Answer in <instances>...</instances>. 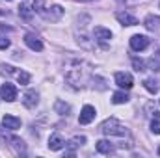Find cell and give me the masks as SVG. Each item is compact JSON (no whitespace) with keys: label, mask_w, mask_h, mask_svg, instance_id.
I'll return each instance as SVG.
<instances>
[{"label":"cell","mask_w":160,"mask_h":158,"mask_svg":"<svg viewBox=\"0 0 160 158\" xmlns=\"http://www.w3.org/2000/svg\"><path fill=\"white\" fill-rule=\"evenodd\" d=\"M130 47H132V50L142 52V50H145V48L149 47V37L136 34V36H132V37H130Z\"/></svg>","instance_id":"cell-4"},{"label":"cell","mask_w":160,"mask_h":158,"mask_svg":"<svg viewBox=\"0 0 160 158\" xmlns=\"http://www.w3.org/2000/svg\"><path fill=\"white\" fill-rule=\"evenodd\" d=\"M157 153H158V156H160V147H158V151H157Z\"/></svg>","instance_id":"cell-28"},{"label":"cell","mask_w":160,"mask_h":158,"mask_svg":"<svg viewBox=\"0 0 160 158\" xmlns=\"http://www.w3.org/2000/svg\"><path fill=\"white\" fill-rule=\"evenodd\" d=\"M95 119V108L93 106H84L82 108V112H80V117H78V123L80 125H89L91 121Z\"/></svg>","instance_id":"cell-7"},{"label":"cell","mask_w":160,"mask_h":158,"mask_svg":"<svg viewBox=\"0 0 160 158\" xmlns=\"http://www.w3.org/2000/svg\"><path fill=\"white\" fill-rule=\"evenodd\" d=\"M143 86H145V89H147L149 93H158V89H160V80L147 78L145 82H143Z\"/></svg>","instance_id":"cell-14"},{"label":"cell","mask_w":160,"mask_h":158,"mask_svg":"<svg viewBox=\"0 0 160 158\" xmlns=\"http://www.w3.org/2000/svg\"><path fill=\"white\" fill-rule=\"evenodd\" d=\"M101 132L102 134H106V136H119V138H123V136H127L128 134V130H127V126L125 125H121L118 119H106L102 125H101Z\"/></svg>","instance_id":"cell-1"},{"label":"cell","mask_w":160,"mask_h":158,"mask_svg":"<svg viewBox=\"0 0 160 158\" xmlns=\"http://www.w3.org/2000/svg\"><path fill=\"white\" fill-rule=\"evenodd\" d=\"M97 153H101V155H112L114 153V145L110 141H106V140H101V141H97Z\"/></svg>","instance_id":"cell-13"},{"label":"cell","mask_w":160,"mask_h":158,"mask_svg":"<svg viewBox=\"0 0 160 158\" xmlns=\"http://www.w3.org/2000/svg\"><path fill=\"white\" fill-rule=\"evenodd\" d=\"M127 101H128V95H127V93H123V91L114 93V97H112V102H114V104H125Z\"/></svg>","instance_id":"cell-19"},{"label":"cell","mask_w":160,"mask_h":158,"mask_svg":"<svg viewBox=\"0 0 160 158\" xmlns=\"http://www.w3.org/2000/svg\"><path fill=\"white\" fill-rule=\"evenodd\" d=\"M0 95H2V99H4V101L13 102V101L17 99V87H15L13 84L6 82V84H2V87H0Z\"/></svg>","instance_id":"cell-3"},{"label":"cell","mask_w":160,"mask_h":158,"mask_svg":"<svg viewBox=\"0 0 160 158\" xmlns=\"http://www.w3.org/2000/svg\"><path fill=\"white\" fill-rule=\"evenodd\" d=\"M116 17H118V21H119L121 24H125V26H136L138 24V19L134 15L127 13V11H118Z\"/></svg>","instance_id":"cell-9"},{"label":"cell","mask_w":160,"mask_h":158,"mask_svg":"<svg viewBox=\"0 0 160 158\" xmlns=\"http://www.w3.org/2000/svg\"><path fill=\"white\" fill-rule=\"evenodd\" d=\"M54 110H56V114H60V116H67V114H69V104H65L63 101H56Z\"/></svg>","instance_id":"cell-18"},{"label":"cell","mask_w":160,"mask_h":158,"mask_svg":"<svg viewBox=\"0 0 160 158\" xmlns=\"http://www.w3.org/2000/svg\"><path fill=\"white\" fill-rule=\"evenodd\" d=\"M77 2H91V0H77Z\"/></svg>","instance_id":"cell-27"},{"label":"cell","mask_w":160,"mask_h":158,"mask_svg":"<svg viewBox=\"0 0 160 158\" xmlns=\"http://www.w3.org/2000/svg\"><path fill=\"white\" fill-rule=\"evenodd\" d=\"M84 143H86V138H84V136H77V138H73V140L69 141V145H67V147H69V153H73L75 149H78L80 145H84Z\"/></svg>","instance_id":"cell-17"},{"label":"cell","mask_w":160,"mask_h":158,"mask_svg":"<svg viewBox=\"0 0 160 158\" xmlns=\"http://www.w3.org/2000/svg\"><path fill=\"white\" fill-rule=\"evenodd\" d=\"M24 43H26L34 52H41V50H43V43H41V39L38 37V36H34V34H26V36H24Z\"/></svg>","instance_id":"cell-8"},{"label":"cell","mask_w":160,"mask_h":158,"mask_svg":"<svg viewBox=\"0 0 160 158\" xmlns=\"http://www.w3.org/2000/svg\"><path fill=\"white\" fill-rule=\"evenodd\" d=\"M63 145H65V141L60 134H52L48 138V149L50 151H60V149H63Z\"/></svg>","instance_id":"cell-11"},{"label":"cell","mask_w":160,"mask_h":158,"mask_svg":"<svg viewBox=\"0 0 160 158\" xmlns=\"http://www.w3.org/2000/svg\"><path fill=\"white\" fill-rule=\"evenodd\" d=\"M17 80H19V84H21V86H26V84L30 82V75H28V73H24V71H21V73H17Z\"/></svg>","instance_id":"cell-20"},{"label":"cell","mask_w":160,"mask_h":158,"mask_svg":"<svg viewBox=\"0 0 160 158\" xmlns=\"http://www.w3.org/2000/svg\"><path fill=\"white\" fill-rule=\"evenodd\" d=\"M119 2H125V0H119Z\"/></svg>","instance_id":"cell-29"},{"label":"cell","mask_w":160,"mask_h":158,"mask_svg":"<svg viewBox=\"0 0 160 158\" xmlns=\"http://www.w3.org/2000/svg\"><path fill=\"white\" fill-rule=\"evenodd\" d=\"M38 102H39V95H38V91L28 89V91L22 95V104H24L26 108H36Z\"/></svg>","instance_id":"cell-5"},{"label":"cell","mask_w":160,"mask_h":158,"mask_svg":"<svg viewBox=\"0 0 160 158\" xmlns=\"http://www.w3.org/2000/svg\"><path fill=\"white\" fill-rule=\"evenodd\" d=\"M2 125H4V128H8V130H17V128L21 126V119L15 117V116L6 114V116L2 117Z\"/></svg>","instance_id":"cell-10"},{"label":"cell","mask_w":160,"mask_h":158,"mask_svg":"<svg viewBox=\"0 0 160 158\" xmlns=\"http://www.w3.org/2000/svg\"><path fill=\"white\" fill-rule=\"evenodd\" d=\"M151 130L155 132V134H160V116L157 114L155 117H153V121H151Z\"/></svg>","instance_id":"cell-21"},{"label":"cell","mask_w":160,"mask_h":158,"mask_svg":"<svg viewBox=\"0 0 160 158\" xmlns=\"http://www.w3.org/2000/svg\"><path fill=\"white\" fill-rule=\"evenodd\" d=\"M6 13H8V11H4V9H0V15H6Z\"/></svg>","instance_id":"cell-26"},{"label":"cell","mask_w":160,"mask_h":158,"mask_svg":"<svg viewBox=\"0 0 160 158\" xmlns=\"http://www.w3.org/2000/svg\"><path fill=\"white\" fill-rule=\"evenodd\" d=\"M147 112H149V116H157V108H155V102H149V104H147Z\"/></svg>","instance_id":"cell-25"},{"label":"cell","mask_w":160,"mask_h":158,"mask_svg":"<svg viewBox=\"0 0 160 158\" xmlns=\"http://www.w3.org/2000/svg\"><path fill=\"white\" fill-rule=\"evenodd\" d=\"M43 19H47V21H52V22H56V21H60L62 17H63V7L62 6H50V7H43L39 13Z\"/></svg>","instance_id":"cell-2"},{"label":"cell","mask_w":160,"mask_h":158,"mask_svg":"<svg viewBox=\"0 0 160 158\" xmlns=\"http://www.w3.org/2000/svg\"><path fill=\"white\" fill-rule=\"evenodd\" d=\"M19 15H21L24 21H30L32 15H34V9H30L28 4H21V7H19Z\"/></svg>","instance_id":"cell-16"},{"label":"cell","mask_w":160,"mask_h":158,"mask_svg":"<svg viewBox=\"0 0 160 158\" xmlns=\"http://www.w3.org/2000/svg\"><path fill=\"white\" fill-rule=\"evenodd\" d=\"M0 73L9 77V75H13V73H15V69H13L11 65H2V67H0Z\"/></svg>","instance_id":"cell-23"},{"label":"cell","mask_w":160,"mask_h":158,"mask_svg":"<svg viewBox=\"0 0 160 158\" xmlns=\"http://www.w3.org/2000/svg\"><path fill=\"white\" fill-rule=\"evenodd\" d=\"M116 84L119 87H123V89H130L134 86L132 75H128V73H116Z\"/></svg>","instance_id":"cell-6"},{"label":"cell","mask_w":160,"mask_h":158,"mask_svg":"<svg viewBox=\"0 0 160 158\" xmlns=\"http://www.w3.org/2000/svg\"><path fill=\"white\" fill-rule=\"evenodd\" d=\"M93 36H95V39L99 41V43H106V41L112 37V32L106 30V28H102V26H95Z\"/></svg>","instance_id":"cell-12"},{"label":"cell","mask_w":160,"mask_h":158,"mask_svg":"<svg viewBox=\"0 0 160 158\" xmlns=\"http://www.w3.org/2000/svg\"><path fill=\"white\" fill-rule=\"evenodd\" d=\"M158 26H160V17H155V15H149L147 19H145V28L147 30H158Z\"/></svg>","instance_id":"cell-15"},{"label":"cell","mask_w":160,"mask_h":158,"mask_svg":"<svg viewBox=\"0 0 160 158\" xmlns=\"http://www.w3.org/2000/svg\"><path fill=\"white\" fill-rule=\"evenodd\" d=\"M132 65H134V69H136L138 73L145 71V63H143L142 60H138V58H134V60H132Z\"/></svg>","instance_id":"cell-22"},{"label":"cell","mask_w":160,"mask_h":158,"mask_svg":"<svg viewBox=\"0 0 160 158\" xmlns=\"http://www.w3.org/2000/svg\"><path fill=\"white\" fill-rule=\"evenodd\" d=\"M9 47V39L6 36H0V50H6Z\"/></svg>","instance_id":"cell-24"}]
</instances>
